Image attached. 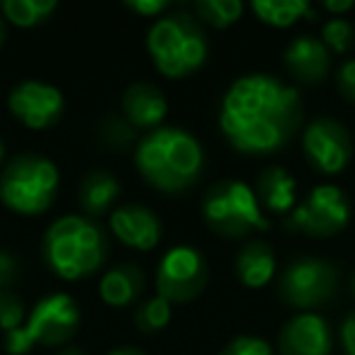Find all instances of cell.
Returning a JSON list of instances; mask_svg holds the SVG:
<instances>
[{"label":"cell","instance_id":"cell-1","mask_svg":"<svg viewBox=\"0 0 355 355\" xmlns=\"http://www.w3.org/2000/svg\"><path fill=\"white\" fill-rule=\"evenodd\" d=\"M302 100L297 88L268 73L234 80L224 93L219 127L236 151L266 156L280 151L302 127Z\"/></svg>","mask_w":355,"mask_h":355},{"label":"cell","instance_id":"cell-2","mask_svg":"<svg viewBox=\"0 0 355 355\" xmlns=\"http://www.w3.org/2000/svg\"><path fill=\"white\" fill-rule=\"evenodd\" d=\"M134 163L151 188L168 195L190 190L202 175L205 151L198 137L178 127H158L139 139Z\"/></svg>","mask_w":355,"mask_h":355},{"label":"cell","instance_id":"cell-3","mask_svg":"<svg viewBox=\"0 0 355 355\" xmlns=\"http://www.w3.org/2000/svg\"><path fill=\"white\" fill-rule=\"evenodd\" d=\"M42 258L61 280H83L100 270L107 258V239L93 219L66 214L49 224L42 239Z\"/></svg>","mask_w":355,"mask_h":355},{"label":"cell","instance_id":"cell-4","mask_svg":"<svg viewBox=\"0 0 355 355\" xmlns=\"http://www.w3.org/2000/svg\"><path fill=\"white\" fill-rule=\"evenodd\" d=\"M146 49L158 73L171 80L198 73L209 54L202 25L190 12L158 17L146 35Z\"/></svg>","mask_w":355,"mask_h":355},{"label":"cell","instance_id":"cell-5","mask_svg":"<svg viewBox=\"0 0 355 355\" xmlns=\"http://www.w3.org/2000/svg\"><path fill=\"white\" fill-rule=\"evenodd\" d=\"M59 168L40 153H20L0 173V202L22 217L44 214L59 195Z\"/></svg>","mask_w":355,"mask_h":355},{"label":"cell","instance_id":"cell-6","mask_svg":"<svg viewBox=\"0 0 355 355\" xmlns=\"http://www.w3.org/2000/svg\"><path fill=\"white\" fill-rule=\"evenodd\" d=\"M202 217L214 234L224 239H246L270 227L251 185L222 180L202 198Z\"/></svg>","mask_w":355,"mask_h":355},{"label":"cell","instance_id":"cell-7","mask_svg":"<svg viewBox=\"0 0 355 355\" xmlns=\"http://www.w3.org/2000/svg\"><path fill=\"white\" fill-rule=\"evenodd\" d=\"M350 222V200L338 185L321 183L309 190L304 200L287 214L285 227L290 232L311 239L338 236Z\"/></svg>","mask_w":355,"mask_h":355},{"label":"cell","instance_id":"cell-8","mask_svg":"<svg viewBox=\"0 0 355 355\" xmlns=\"http://www.w3.org/2000/svg\"><path fill=\"white\" fill-rule=\"evenodd\" d=\"M338 268L321 258H300L290 263L277 280V295L292 309H316L336 295Z\"/></svg>","mask_w":355,"mask_h":355},{"label":"cell","instance_id":"cell-9","mask_svg":"<svg viewBox=\"0 0 355 355\" xmlns=\"http://www.w3.org/2000/svg\"><path fill=\"white\" fill-rule=\"evenodd\" d=\"M207 261L193 246H175L158 261L156 292L171 304H185L202 295L207 285Z\"/></svg>","mask_w":355,"mask_h":355},{"label":"cell","instance_id":"cell-10","mask_svg":"<svg viewBox=\"0 0 355 355\" xmlns=\"http://www.w3.org/2000/svg\"><path fill=\"white\" fill-rule=\"evenodd\" d=\"M302 151L306 163L321 175H338L353 161V139L338 119L319 117L306 124L302 134Z\"/></svg>","mask_w":355,"mask_h":355},{"label":"cell","instance_id":"cell-11","mask_svg":"<svg viewBox=\"0 0 355 355\" xmlns=\"http://www.w3.org/2000/svg\"><path fill=\"white\" fill-rule=\"evenodd\" d=\"M78 326L80 309L73 297L66 292H54V295L40 300L25 321V329L32 336L35 345H46V348L69 343Z\"/></svg>","mask_w":355,"mask_h":355},{"label":"cell","instance_id":"cell-12","mask_svg":"<svg viewBox=\"0 0 355 355\" xmlns=\"http://www.w3.org/2000/svg\"><path fill=\"white\" fill-rule=\"evenodd\" d=\"M12 117L27 129H49L64 117V93L42 80H25L15 85L8 98Z\"/></svg>","mask_w":355,"mask_h":355},{"label":"cell","instance_id":"cell-13","mask_svg":"<svg viewBox=\"0 0 355 355\" xmlns=\"http://www.w3.org/2000/svg\"><path fill=\"white\" fill-rule=\"evenodd\" d=\"M331 329L324 316L314 311L295 314L277 334L280 355H331Z\"/></svg>","mask_w":355,"mask_h":355},{"label":"cell","instance_id":"cell-14","mask_svg":"<svg viewBox=\"0 0 355 355\" xmlns=\"http://www.w3.org/2000/svg\"><path fill=\"white\" fill-rule=\"evenodd\" d=\"M112 234L134 251H153L161 243V219L144 205H122L110 214Z\"/></svg>","mask_w":355,"mask_h":355},{"label":"cell","instance_id":"cell-15","mask_svg":"<svg viewBox=\"0 0 355 355\" xmlns=\"http://www.w3.org/2000/svg\"><path fill=\"white\" fill-rule=\"evenodd\" d=\"M285 66L290 76L300 83L319 85L329 78L331 71V51L324 42L314 35H302L292 40L285 49Z\"/></svg>","mask_w":355,"mask_h":355},{"label":"cell","instance_id":"cell-16","mask_svg":"<svg viewBox=\"0 0 355 355\" xmlns=\"http://www.w3.org/2000/svg\"><path fill=\"white\" fill-rule=\"evenodd\" d=\"M168 114V103L163 93L151 83H134L122 95V117L134 129H153L161 127Z\"/></svg>","mask_w":355,"mask_h":355},{"label":"cell","instance_id":"cell-17","mask_svg":"<svg viewBox=\"0 0 355 355\" xmlns=\"http://www.w3.org/2000/svg\"><path fill=\"white\" fill-rule=\"evenodd\" d=\"M256 198L261 202L263 212L270 214H290L297 207V183L290 171L282 166H270L258 175Z\"/></svg>","mask_w":355,"mask_h":355},{"label":"cell","instance_id":"cell-18","mask_svg":"<svg viewBox=\"0 0 355 355\" xmlns=\"http://www.w3.org/2000/svg\"><path fill=\"white\" fill-rule=\"evenodd\" d=\"M236 277L241 285L251 287V290H261V287L270 285L277 270V258L270 243L266 241H248L246 246L239 251L236 263H234Z\"/></svg>","mask_w":355,"mask_h":355},{"label":"cell","instance_id":"cell-19","mask_svg":"<svg viewBox=\"0 0 355 355\" xmlns=\"http://www.w3.org/2000/svg\"><path fill=\"white\" fill-rule=\"evenodd\" d=\"M122 185L110 171H90L88 175L80 180L78 188V202L80 209L85 212L88 219H98L103 214H112V207L117 202Z\"/></svg>","mask_w":355,"mask_h":355},{"label":"cell","instance_id":"cell-20","mask_svg":"<svg viewBox=\"0 0 355 355\" xmlns=\"http://www.w3.org/2000/svg\"><path fill=\"white\" fill-rule=\"evenodd\" d=\"M144 270L134 263H119L112 270H107L100 280V300L107 306H129L137 302L144 292Z\"/></svg>","mask_w":355,"mask_h":355},{"label":"cell","instance_id":"cell-21","mask_svg":"<svg viewBox=\"0 0 355 355\" xmlns=\"http://www.w3.org/2000/svg\"><path fill=\"white\" fill-rule=\"evenodd\" d=\"M253 15L277 30L297 25L300 20H316V10L304 0H253Z\"/></svg>","mask_w":355,"mask_h":355},{"label":"cell","instance_id":"cell-22","mask_svg":"<svg viewBox=\"0 0 355 355\" xmlns=\"http://www.w3.org/2000/svg\"><path fill=\"white\" fill-rule=\"evenodd\" d=\"M54 10H56L54 0H6L0 6L3 20L15 27H22V30H30V27L46 22Z\"/></svg>","mask_w":355,"mask_h":355},{"label":"cell","instance_id":"cell-23","mask_svg":"<svg viewBox=\"0 0 355 355\" xmlns=\"http://www.w3.org/2000/svg\"><path fill=\"white\" fill-rule=\"evenodd\" d=\"M243 3L241 0H198L195 3V17L198 22H205L217 30H227V27L236 25L243 17Z\"/></svg>","mask_w":355,"mask_h":355},{"label":"cell","instance_id":"cell-24","mask_svg":"<svg viewBox=\"0 0 355 355\" xmlns=\"http://www.w3.org/2000/svg\"><path fill=\"white\" fill-rule=\"evenodd\" d=\"M173 316V304L166 302L163 297H148L134 311V326H137L141 334H158L171 324Z\"/></svg>","mask_w":355,"mask_h":355},{"label":"cell","instance_id":"cell-25","mask_svg":"<svg viewBox=\"0 0 355 355\" xmlns=\"http://www.w3.org/2000/svg\"><path fill=\"white\" fill-rule=\"evenodd\" d=\"M321 42L329 51L334 54H348L350 49L355 46V27L350 20L345 17H331L324 27H321Z\"/></svg>","mask_w":355,"mask_h":355},{"label":"cell","instance_id":"cell-26","mask_svg":"<svg viewBox=\"0 0 355 355\" xmlns=\"http://www.w3.org/2000/svg\"><path fill=\"white\" fill-rule=\"evenodd\" d=\"M27 319L25 302L12 292H0V331H12Z\"/></svg>","mask_w":355,"mask_h":355},{"label":"cell","instance_id":"cell-27","mask_svg":"<svg viewBox=\"0 0 355 355\" xmlns=\"http://www.w3.org/2000/svg\"><path fill=\"white\" fill-rule=\"evenodd\" d=\"M219 355H275L272 345L268 340L258 338V336H239V338L229 340Z\"/></svg>","mask_w":355,"mask_h":355},{"label":"cell","instance_id":"cell-28","mask_svg":"<svg viewBox=\"0 0 355 355\" xmlns=\"http://www.w3.org/2000/svg\"><path fill=\"white\" fill-rule=\"evenodd\" d=\"M100 132H103V141L112 144V146H124V144H129L134 139V132H137V129H134L124 117H110L107 122L103 124Z\"/></svg>","mask_w":355,"mask_h":355},{"label":"cell","instance_id":"cell-29","mask_svg":"<svg viewBox=\"0 0 355 355\" xmlns=\"http://www.w3.org/2000/svg\"><path fill=\"white\" fill-rule=\"evenodd\" d=\"M336 88L343 95V100L355 105V59L340 64L338 73H336Z\"/></svg>","mask_w":355,"mask_h":355},{"label":"cell","instance_id":"cell-30","mask_svg":"<svg viewBox=\"0 0 355 355\" xmlns=\"http://www.w3.org/2000/svg\"><path fill=\"white\" fill-rule=\"evenodd\" d=\"M32 348H35V340H32V336L27 334L25 324L6 334V350L10 355H27Z\"/></svg>","mask_w":355,"mask_h":355},{"label":"cell","instance_id":"cell-31","mask_svg":"<svg viewBox=\"0 0 355 355\" xmlns=\"http://www.w3.org/2000/svg\"><path fill=\"white\" fill-rule=\"evenodd\" d=\"M20 277V263L12 253L0 251V292H8V287L15 285Z\"/></svg>","mask_w":355,"mask_h":355},{"label":"cell","instance_id":"cell-32","mask_svg":"<svg viewBox=\"0 0 355 355\" xmlns=\"http://www.w3.org/2000/svg\"><path fill=\"white\" fill-rule=\"evenodd\" d=\"M124 6H127L132 12H137V15H141V17H158V15H163L168 8H171L166 0H127Z\"/></svg>","mask_w":355,"mask_h":355},{"label":"cell","instance_id":"cell-33","mask_svg":"<svg viewBox=\"0 0 355 355\" xmlns=\"http://www.w3.org/2000/svg\"><path fill=\"white\" fill-rule=\"evenodd\" d=\"M338 340H340L343 355H355V311H350L343 319L340 331H338Z\"/></svg>","mask_w":355,"mask_h":355},{"label":"cell","instance_id":"cell-34","mask_svg":"<svg viewBox=\"0 0 355 355\" xmlns=\"http://www.w3.org/2000/svg\"><path fill=\"white\" fill-rule=\"evenodd\" d=\"M355 8V0H326L324 10H329L334 17H343V12H350Z\"/></svg>","mask_w":355,"mask_h":355},{"label":"cell","instance_id":"cell-35","mask_svg":"<svg viewBox=\"0 0 355 355\" xmlns=\"http://www.w3.org/2000/svg\"><path fill=\"white\" fill-rule=\"evenodd\" d=\"M107 355H144L139 348H134V345H122V348H114V350H110Z\"/></svg>","mask_w":355,"mask_h":355},{"label":"cell","instance_id":"cell-36","mask_svg":"<svg viewBox=\"0 0 355 355\" xmlns=\"http://www.w3.org/2000/svg\"><path fill=\"white\" fill-rule=\"evenodd\" d=\"M56 355H83V350L76 348V345H69V348H61Z\"/></svg>","mask_w":355,"mask_h":355},{"label":"cell","instance_id":"cell-37","mask_svg":"<svg viewBox=\"0 0 355 355\" xmlns=\"http://www.w3.org/2000/svg\"><path fill=\"white\" fill-rule=\"evenodd\" d=\"M6 37H8V27H6V20L0 15V46L6 44Z\"/></svg>","mask_w":355,"mask_h":355},{"label":"cell","instance_id":"cell-38","mask_svg":"<svg viewBox=\"0 0 355 355\" xmlns=\"http://www.w3.org/2000/svg\"><path fill=\"white\" fill-rule=\"evenodd\" d=\"M3 161H6V144L0 141V163H3Z\"/></svg>","mask_w":355,"mask_h":355},{"label":"cell","instance_id":"cell-39","mask_svg":"<svg viewBox=\"0 0 355 355\" xmlns=\"http://www.w3.org/2000/svg\"><path fill=\"white\" fill-rule=\"evenodd\" d=\"M350 290H353V295H355V275H353V282H350Z\"/></svg>","mask_w":355,"mask_h":355}]
</instances>
